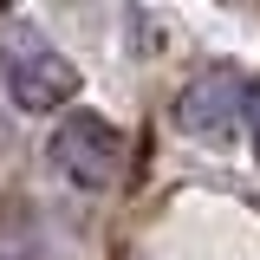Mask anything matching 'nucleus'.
I'll list each match as a JSON object with an SVG mask.
<instances>
[{"label":"nucleus","instance_id":"f257e3e1","mask_svg":"<svg viewBox=\"0 0 260 260\" xmlns=\"http://www.w3.org/2000/svg\"><path fill=\"white\" fill-rule=\"evenodd\" d=\"M0 85L20 111H59L78 98V65L32 20H7L0 26Z\"/></svg>","mask_w":260,"mask_h":260},{"label":"nucleus","instance_id":"f03ea898","mask_svg":"<svg viewBox=\"0 0 260 260\" xmlns=\"http://www.w3.org/2000/svg\"><path fill=\"white\" fill-rule=\"evenodd\" d=\"M52 169H59L72 189L104 195L117 176H124V130L98 111H72L59 130H52Z\"/></svg>","mask_w":260,"mask_h":260},{"label":"nucleus","instance_id":"7ed1b4c3","mask_svg":"<svg viewBox=\"0 0 260 260\" xmlns=\"http://www.w3.org/2000/svg\"><path fill=\"white\" fill-rule=\"evenodd\" d=\"M241 111H247V78L228 72V65H208L176 98V124L189 130V137H208V143H221L228 130L241 124Z\"/></svg>","mask_w":260,"mask_h":260},{"label":"nucleus","instance_id":"20e7f679","mask_svg":"<svg viewBox=\"0 0 260 260\" xmlns=\"http://www.w3.org/2000/svg\"><path fill=\"white\" fill-rule=\"evenodd\" d=\"M247 124H254V150H260V85H247Z\"/></svg>","mask_w":260,"mask_h":260}]
</instances>
